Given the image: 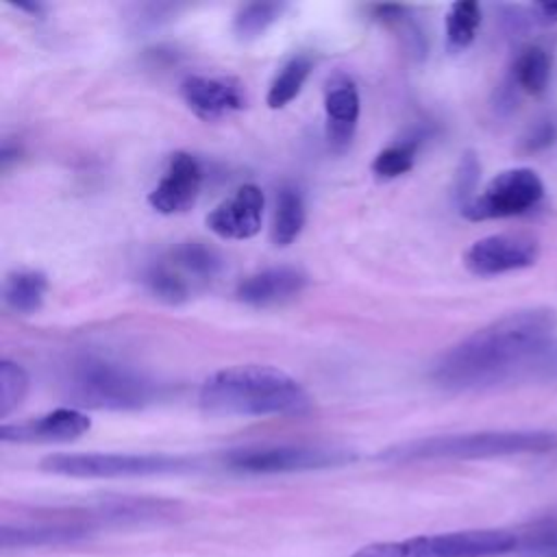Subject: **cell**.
Segmentation results:
<instances>
[{
	"label": "cell",
	"mask_w": 557,
	"mask_h": 557,
	"mask_svg": "<svg viewBox=\"0 0 557 557\" xmlns=\"http://www.w3.org/2000/svg\"><path fill=\"white\" fill-rule=\"evenodd\" d=\"M359 89L348 74H333L324 87V135L333 152H344L359 124Z\"/></svg>",
	"instance_id": "5bb4252c"
},
{
	"label": "cell",
	"mask_w": 557,
	"mask_h": 557,
	"mask_svg": "<svg viewBox=\"0 0 557 557\" xmlns=\"http://www.w3.org/2000/svg\"><path fill=\"white\" fill-rule=\"evenodd\" d=\"M178 91L187 109L205 122L224 120L246 107L244 85L233 76L191 74L181 83Z\"/></svg>",
	"instance_id": "8fae6325"
},
{
	"label": "cell",
	"mask_w": 557,
	"mask_h": 557,
	"mask_svg": "<svg viewBox=\"0 0 557 557\" xmlns=\"http://www.w3.org/2000/svg\"><path fill=\"white\" fill-rule=\"evenodd\" d=\"M265 196L261 187L246 183L215 205L205 222L222 239H250L261 231Z\"/></svg>",
	"instance_id": "4fadbf2b"
},
{
	"label": "cell",
	"mask_w": 557,
	"mask_h": 557,
	"mask_svg": "<svg viewBox=\"0 0 557 557\" xmlns=\"http://www.w3.org/2000/svg\"><path fill=\"white\" fill-rule=\"evenodd\" d=\"M540 257V244L531 235L498 233L476 239L463 252V265L474 276H498L531 268Z\"/></svg>",
	"instance_id": "9c48e42d"
},
{
	"label": "cell",
	"mask_w": 557,
	"mask_h": 557,
	"mask_svg": "<svg viewBox=\"0 0 557 557\" xmlns=\"http://www.w3.org/2000/svg\"><path fill=\"white\" fill-rule=\"evenodd\" d=\"M557 311L529 307L507 313L446 348L431 381L446 392H483L516 381L557 379Z\"/></svg>",
	"instance_id": "6da1fadb"
},
{
	"label": "cell",
	"mask_w": 557,
	"mask_h": 557,
	"mask_svg": "<svg viewBox=\"0 0 557 557\" xmlns=\"http://www.w3.org/2000/svg\"><path fill=\"white\" fill-rule=\"evenodd\" d=\"M311 70H313V61L309 54H294L289 61H285L268 87L265 104L270 109L287 107L300 94Z\"/></svg>",
	"instance_id": "d6986e66"
},
{
	"label": "cell",
	"mask_w": 557,
	"mask_h": 557,
	"mask_svg": "<svg viewBox=\"0 0 557 557\" xmlns=\"http://www.w3.org/2000/svg\"><path fill=\"white\" fill-rule=\"evenodd\" d=\"M205 170L191 152H174L168 159L163 176L148 194V205L161 215H178L189 211L202 189Z\"/></svg>",
	"instance_id": "30bf717a"
},
{
	"label": "cell",
	"mask_w": 557,
	"mask_h": 557,
	"mask_svg": "<svg viewBox=\"0 0 557 557\" xmlns=\"http://www.w3.org/2000/svg\"><path fill=\"white\" fill-rule=\"evenodd\" d=\"M533 9L544 20H557V2H537V4H533Z\"/></svg>",
	"instance_id": "83f0119b"
},
{
	"label": "cell",
	"mask_w": 557,
	"mask_h": 557,
	"mask_svg": "<svg viewBox=\"0 0 557 557\" xmlns=\"http://www.w3.org/2000/svg\"><path fill=\"white\" fill-rule=\"evenodd\" d=\"M355 459V453L322 444H259L226 450L222 466L242 474H285L339 468Z\"/></svg>",
	"instance_id": "52a82bcc"
},
{
	"label": "cell",
	"mask_w": 557,
	"mask_h": 557,
	"mask_svg": "<svg viewBox=\"0 0 557 557\" xmlns=\"http://www.w3.org/2000/svg\"><path fill=\"white\" fill-rule=\"evenodd\" d=\"M61 387L72 407L96 411H137L159 396L152 376L107 355L72 359L63 370Z\"/></svg>",
	"instance_id": "3957f363"
},
{
	"label": "cell",
	"mask_w": 557,
	"mask_h": 557,
	"mask_svg": "<svg viewBox=\"0 0 557 557\" xmlns=\"http://www.w3.org/2000/svg\"><path fill=\"white\" fill-rule=\"evenodd\" d=\"M48 294V276L39 270H13L2 285V300L7 309L20 315L37 313Z\"/></svg>",
	"instance_id": "e0dca14e"
},
{
	"label": "cell",
	"mask_w": 557,
	"mask_h": 557,
	"mask_svg": "<svg viewBox=\"0 0 557 557\" xmlns=\"http://www.w3.org/2000/svg\"><path fill=\"white\" fill-rule=\"evenodd\" d=\"M479 174H481V165H479V159L472 150H466L461 154V161H459V168H457V174H455V200L461 207H466L476 194V183H479Z\"/></svg>",
	"instance_id": "484cf974"
},
{
	"label": "cell",
	"mask_w": 557,
	"mask_h": 557,
	"mask_svg": "<svg viewBox=\"0 0 557 557\" xmlns=\"http://www.w3.org/2000/svg\"><path fill=\"white\" fill-rule=\"evenodd\" d=\"M307 287V274L294 265H274L244 276L235 298L255 309H268L294 300Z\"/></svg>",
	"instance_id": "9a60e30c"
},
{
	"label": "cell",
	"mask_w": 557,
	"mask_h": 557,
	"mask_svg": "<svg viewBox=\"0 0 557 557\" xmlns=\"http://www.w3.org/2000/svg\"><path fill=\"white\" fill-rule=\"evenodd\" d=\"M481 26V7L474 0H459L446 13V50H466Z\"/></svg>",
	"instance_id": "7402d4cb"
},
{
	"label": "cell",
	"mask_w": 557,
	"mask_h": 557,
	"mask_svg": "<svg viewBox=\"0 0 557 557\" xmlns=\"http://www.w3.org/2000/svg\"><path fill=\"white\" fill-rule=\"evenodd\" d=\"M198 407L222 418L302 416L311 409V396L281 368L242 363L209 374L198 389Z\"/></svg>",
	"instance_id": "7a4b0ae2"
},
{
	"label": "cell",
	"mask_w": 557,
	"mask_h": 557,
	"mask_svg": "<svg viewBox=\"0 0 557 557\" xmlns=\"http://www.w3.org/2000/svg\"><path fill=\"white\" fill-rule=\"evenodd\" d=\"M537 557H557V550H555V553H548V555H537Z\"/></svg>",
	"instance_id": "f546056e"
},
{
	"label": "cell",
	"mask_w": 557,
	"mask_h": 557,
	"mask_svg": "<svg viewBox=\"0 0 557 557\" xmlns=\"http://www.w3.org/2000/svg\"><path fill=\"white\" fill-rule=\"evenodd\" d=\"M287 4L283 2H250L244 4L233 17V33L237 39H255L263 35L274 22L281 20Z\"/></svg>",
	"instance_id": "cb8c5ba5"
},
{
	"label": "cell",
	"mask_w": 557,
	"mask_h": 557,
	"mask_svg": "<svg viewBox=\"0 0 557 557\" xmlns=\"http://www.w3.org/2000/svg\"><path fill=\"white\" fill-rule=\"evenodd\" d=\"M516 550H520L518 531L466 529L372 542L357 548L352 557H498Z\"/></svg>",
	"instance_id": "8992f818"
},
{
	"label": "cell",
	"mask_w": 557,
	"mask_h": 557,
	"mask_svg": "<svg viewBox=\"0 0 557 557\" xmlns=\"http://www.w3.org/2000/svg\"><path fill=\"white\" fill-rule=\"evenodd\" d=\"M557 448V435L550 431H472L409 440L381 450L387 463L418 461H466L492 459L522 453H546Z\"/></svg>",
	"instance_id": "277c9868"
},
{
	"label": "cell",
	"mask_w": 557,
	"mask_h": 557,
	"mask_svg": "<svg viewBox=\"0 0 557 557\" xmlns=\"http://www.w3.org/2000/svg\"><path fill=\"white\" fill-rule=\"evenodd\" d=\"M305 200L302 194L285 185L276 194V205H274V215H272V226H270V239L274 246H289L296 242L305 226Z\"/></svg>",
	"instance_id": "ac0fdd59"
},
{
	"label": "cell",
	"mask_w": 557,
	"mask_h": 557,
	"mask_svg": "<svg viewBox=\"0 0 557 557\" xmlns=\"http://www.w3.org/2000/svg\"><path fill=\"white\" fill-rule=\"evenodd\" d=\"M544 196V183L531 168H511L496 174L481 194H476L461 215L472 222L500 220L522 215L533 209Z\"/></svg>",
	"instance_id": "ba28073f"
},
{
	"label": "cell",
	"mask_w": 557,
	"mask_h": 557,
	"mask_svg": "<svg viewBox=\"0 0 557 557\" xmlns=\"http://www.w3.org/2000/svg\"><path fill=\"white\" fill-rule=\"evenodd\" d=\"M422 139H424L422 133H413L398 141H392L389 146L379 150L376 157L372 159V172L385 181L407 174L416 163Z\"/></svg>",
	"instance_id": "44dd1931"
},
{
	"label": "cell",
	"mask_w": 557,
	"mask_h": 557,
	"mask_svg": "<svg viewBox=\"0 0 557 557\" xmlns=\"http://www.w3.org/2000/svg\"><path fill=\"white\" fill-rule=\"evenodd\" d=\"M144 285L148 294L165 305H181L189 300L194 287L176 272V268L165 259L152 261L144 272Z\"/></svg>",
	"instance_id": "ffe728a7"
},
{
	"label": "cell",
	"mask_w": 557,
	"mask_h": 557,
	"mask_svg": "<svg viewBox=\"0 0 557 557\" xmlns=\"http://www.w3.org/2000/svg\"><path fill=\"white\" fill-rule=\"evenodd\" d=\"M39 468L72 479H135L185 474L196 470L198 461L168 453H54L44 457Z\"/></svg>",
	"instance_id": "5b68a950"
},
{
	"label": "cell",
	"mask_w": 557,
	"mask_h": 557,
	"mask_svg": "<svg viewBox=\"0 0 557 557\" xmlns=\"http://www.w3.org/2000/svg\"><path fill=\"white\" fill-rule=\"evenodd\" d=\"M163 257L191 287L211 283L224 270V257L220 255V250L205 242H181Z\"/></svg>",
	"instance_id": "2e32d148"
},
{
	"label": "cell",
	"mask_w": 557,
	"mask_h": 557,
	"mask_svg": "<svg viewBox=\"0 0 557 557\" xmlns=\"http://www.w3.org/2000/svg\"><path fill=\"white\" fill-rule=\"evenodd\" d=\"M17 9H20V11H28V13H33V15H39V13L44 11L41 4H17Z\"/></svg>",
	"instance_id": "f1b7e54d"
},
{
	"label": "cell",
	"mask_w": 557,
	"mask_h": 557,
	"mask_svg": "<svg viewBox=\"0 0 557 557\" xmlns=\"http://www.w3.org/2000/svg\"><path fill=\"white\" fill-rule=\"evenodd\" d=\"M91 429V420L83 409L59 407L35 420L4 422L0 426V440L4 444H61L85 435Z\"/></svg>",
	"instance_id": "7c38bea8"
},
{
	"label": "cell",
	"mask_w": 557,
	"mask_h": 557,
	"mask_svg": "<svg viewBox=\"0 0 557 557\" xmlns=\"http://www.w3.org/2000/svg\"><path fill=\"white\" fill-rule=\"evenodd\" d=\"M555 139H557V124L550 120H542L529 131V135L522 139V144H524V150L535 152V150L548 148Z\"/></svg>",
	"instance_id": "4316f807"
},
{
	"label": "cell",
	"mask_w": 557,
	"mask_h": 557,
	"mask_svg": "<svg viewBox=\"0 0 557 557\" xmlns=\"http://www.w3.org/2000/svg\"><path fill=\"white\" fill-rule=\"evenodd\" d=\"M30 387V379L28 372L11 361V359H2L0 361V418L7 420L26 398Z\"/></svg>",
	"instance_id": "d4e9b609"
},
{
	"label": "cell",
	"mask_w": 557,
	"mask_h": 557,
	"mask_svg": "<svg viewBox=\"0 0 557 557\" xmlns=\"http://www.w3.org/2000/svg\"><path fill=\"white\" fill-rule=\"evenodd\" d=\"M513 74V83L531 94L537 96L546 89L548 78H550V57L544 48L540 46H527L513 61L511 67Z\"/></svg>",
	"instance_id": "603a6c76"
}]
</instances>
